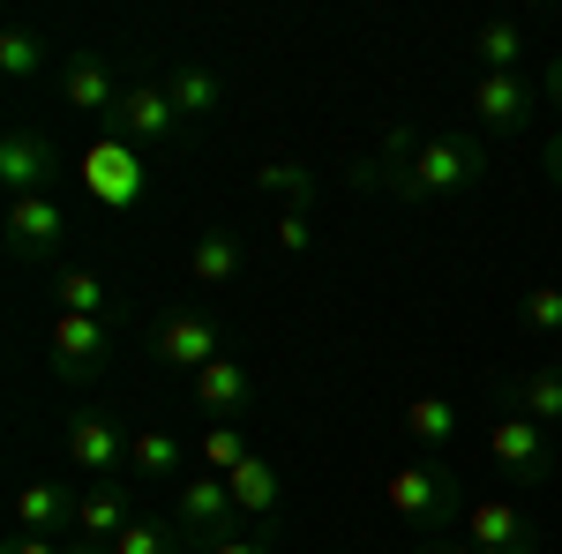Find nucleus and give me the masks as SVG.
Returning <instances> with one entry per match:
<instances>
[{
    "label": "nucleus",
    "mask_w": 562,
    "mask_h": 554,
    "mask_svg": "<svg viewBox=\"0 0 562 554\" xmlns=\"http://www.w3.org/2000/svg\"><path fill=\"white\" fill-rule=\"evenodd\" d=\"M495 405L525 412V420H540V427H562V360H525L518 375H503Z\"/></svg>",
    "instance_id": "obj_15"
},
{
    "label": "nucleus",
    "mask_w": 562,
    "mask_h": 554,
    "mask_svg": "<svg viewBox=\"0 0 562 554\" xmlns=\"http://www.w3.org/2000/svg\"><path fill=\"white\" fill-rule=\"evenodd\" d=\"M128 479L135 487H180V479H188V442H180L173 427H135Z\"/></svg>",
    "instance_id": "obj_19"
},
{
    "label": "nucleus",
    "mask_w": 562,
    "mask_h": 554,
    "mask_svg": "<svg viewBox=\"0 0 562 554\" xmlns=\"http://www.w3.org/2000/svg\"><path fill=\"white\" fill-rule=\"evenodd\" d=\"M68 233H76V225H68L60 203H53V188L8 203V256H15V262H53L60 248H68Z\"/></svg>",
    "instance_id": "obj_12"
},
{
    "label": "nucleus",
    "mask_w": 562,
    "mask_h": 554,
    "mask_svg": "<svg viewBox=\"0 0 562 554\" xmlns=\"http://www.w3.org/2000/svg\"><path fill=\"white\" fill-rule=\"evenodd\" d=\"M225 487H233V517H240L248 532H262V524L278 517V502H285V472L270 465L262 450H256V457H248V465H240V472H233Z\"/></svg>",
    "instance_id": "obj_21"
},
{
    "label": "nucleus",
    "mask_w": 562,
    "mask_h": 554,
    "mask_svg": "<svg viewBox=\"0 0 562 554\" xmlns=\"http://www.w3.org/2000/svg\"><path fill=\"white\" fill-rule=\"evenodd\" d=\"M150 352L173 368V375H203L211 360H225V330H217L211 307H166L158 323H150Z\"/></svg>",
    "instance_id": "obj_4"
},
{
    "label": "nucleus",
    "mask_w": 562,
    "mask_h": 554,
    "mask_svg": "<svg viewBox=\"0 0 562 554\" xmlns=\"http://www.w3.org/2000/svg\"><path fill=\"white\" fill-rule=\"evenodd\" d=\"M188 397H195V412H211V420H248V412H256V368L225 352L203 375H188Z\"/></svg>",
    "instance_id": "obj_14"
},
{
    "label": "nucleus",
    "mask_w": 562,
    "mask_h": 554,
    "mask_svg": "<svg viewBox=\"0 0 562 554\" xmlns=\"http://www.w3.org/2000/svg\"><path fill=\"white\" fill-rule=\"evenodd\" d=\"M540 98L555 105V121H562V60H548V83H540Z\"/></svg>",
    "instance_id": "obj_35"
},
{
    "label": "nucleus",
    "mask_w": 562,
    "mask_h": 554,
    "mask_svg": "<svg viewBox=\"0 0 562 554\" xmlns=\"http://www.w3.org/2000/svg\"><path fill=\"white\" fill-rule=\"evenodd\" d=\"M240 240H233V233H195V240H188V285H195V293H217V285H233V278H240Z\"/></svg>",
    "instance_id": "obj_24"
},
{
    "label": "nucleus",
    "mask_w": 562,
    "mask_h": 554,
    "mask_svg": "<svg viewBox=\"0 0 562 554\" xmlns=\"http://www.w3.org/2000/svg\"><path fill=\"white\" fill-rule=\"evenodd\" d=\"M8 554H68V540H31V532H15Z\"/></svg>",
    "instance_id": "obj_33"
},
{
    "label": "nucleus",
    "mask_w": 562,
    "mask_h": 554,
    "mask_svg": "<svg viewBox=\"0 0 562 554\" xmlns=\"http://www.w3.org/2000/svg\"><path fill=\"white\" fill-rule=\"evenodd\" d=\"M248 188H256V195H270L278 211H307V203L323 195V180H315L301 158H262V166L248 172Z\"/></svg>",
    "instance_id": "obj_25"
},
{
    "label": "nucleus",
    "mask_w": 562,
    "mask_h": 554,
    "mask_svg": "<svg viewBox=\"0 0 562 554\" xmlns=\"http://www.w3.org/2000/svg\"><path fill=\"white\" fill-rule=\"evenodd\" d=\"M15 532H31V540H68V532H76V495H68V479H23V495H15Z\"/></svg>",
    "instance_id": "obj_18"
},
{
    "label": "nucleus",
    "mask_w": 562,
    "mask_h": 554,
    "mask_svg": "<svg viewBox=\"0 0 562 554\" xmlns=\"http://www.w3.org/2000/svg\"><path fill=\"white\" fill-rule=\"evenodd\" d=\"M180 128H188V121H180V105H173V90H166V76L128 83V90H121V105H113V121H105V135H121V143H135V150L173 143Z\"/></svg>",
    "instance_id": "obj_9"
},
{
    "label": "nucleus",
    "mask_w": 562,
    "mask_h": 554,
    "mask_svg": "<svg viewBox=\"0 0 562 554\" xmlns=\"http://www.w3.org/2000/svg\"><path fill=\"white\" fill-rule=\"evenodd\" d=\"M45 360H53L60 383H90V375H105V360H113V330H105V315H45Z\"/></svg>",
    "instance_id": "obj_7"
},
{
    "label": "nucleus",
    "mask_w": 562,
    "mask_h": 554,
    "mask_svg": "<svg viewBox=\"0 0 562 554\" xmlns=\"http://www.w3.org/2000/svg\"><path fill=\"white\" fill-rule=\"evenodd\" d=\"M68 554H113V547H98V540H68Z\"/></svg>",
    "instance_id": "obj_36"
},
{
    "label": "nucleus",
    "mask_w": 562,
    "mask_h": 554,
    "mask_svg": "<svg viewBox=\"0 0 562 554\" xmlns=\"http://www.w3.org/2000/svg\"><path fill=\"white\" fill-rule=\"evenodd\" d=\"M60 105L68 113H83V121H113V105H121V76H113V60L105 53H60Z\"/></svg>",
    "instance_id": "obj_13"
},
{
    "label": "nucleus",
    "mask_w": 562,
    "mask_h": 554,
    "mask_svg": "<svg viewBox=\"0 0 562 554\" xmlns=\"http://www.w3.org/2000/svg\"><path fill=\"white\" fill-rule=\"evenodd\" d=\"M465 547L473 554H540V524L525 517L518 495H473L465 517H458Z\"/></svg>",
    "instance_id": "obj_6"
},
{
    "label": "nucleus",
    "mask_w": 562,
    "mask_h": 554,
    "mask_svg": "<svg viewBox=\"0 0 562 554\" xmlns=\"http://www.w3.org/2000/svg\"><path fill=\"white\" fill-rule=\"evenodd\" d=\"M397 427H405V442H420V450L442 457V450L458 442V427H465V405H458V397H442V389H420V397H405Z\"/></svg>",
    "instance_id": "obj_22"
},
{
    "label": "nucleus",
    "mask_w": 562,
    "mask_h": 554,
    "mask_svg": "<svg viewBox=\"0 0 562 554\" xmlns=\"http://www.w3.org/2000/svg\"><path fill=\"white\" fill-rule=\"evenodd\" d=\"M195 457H203V472L233 479V472L256 457V442H248V420H211L203 434H195Z\"/></svg>",
    "instance_id": "obj_28"
},
{
    "label": "nucleus",
    "mask_w": 562,
    "mask_h": 554,
    "mask_svg": "<svg viewBox=\"0 0 562 554\" xmlns=\"http://www.w3.org/2000/svg\"><path fill=\"white\" fill-rule=\"evenodd\" d=\"M128 442L135 427H121L113 412H76L68 434H60V457L83 487H98V479H128Z\"/></svg>",
    "instance_id": "obj_3"
},
{
    "label": "nucleus",
    "mask_w": 562,
    "mask_h": 554,
    "mask_svg": "<svg viewBox=\"0 0 562 554\" xmlns=\"http://www.w3.org/2000/svg\"><path fill=\"white\" fill-rule=\"evenodd\" d=\"M166 90H173V105H180V121L195 128V121H211L217 105H225V83H217L203 60H173L166 68Z\"/></svg>",
    "instance_id": "obj_26"
},
{
    "label": "nucleus",
    "mask_w": 562,
    "mask_h": 554,
    "mask_svg": "<svg viewBox=\"0 0 562 554\" xmlns=\"http://www.w3.org/2000/svg\"><path fill=\"white\" fill-rule=\"evenodd\" d=\"M45 68H60V60H53V45H45V31L8 23V31H0V76H8V83H38Z\"/></svg>",
    "instance_id": "obj_27"
},
{
    "label": "nucleus",
    "mask_w": 562,
    "mask_h": 554,
    "mask_svg": "<svg viewBox=\"0 0 562 554\" xmlns=\"http://www.w3.org/2000/svg\"><path fill=\"white\" fill-rule=\"evenodd\" d=\"M53 166H60V150H53V135L38 121H8L0 128V188H8V203L15 195H45Z\"/></svg>",
    "instance_id": "obj_11"
},
{
    "label": "nucleus",
    "mask_w": 562,
    "mask_h": 554,
    "mask_svg": "<svg viewBox=\"0 0 562 554\" xmlns=\"http://www.w3.org/2000/svg\"><path fill=\"white\" fill-rule=\"evenodd\" d=\"M540 172H548V180H555V188H562V128L548 135V150H540Z\"/></svg>",
    "instance_id": "obj_34"
},
{
    "label": "nucleus",
    "mask_w": 562,
    "mask_h": 554,
    "mask_svg": "<svg viewBox=\"0 0 562 554\" xmlns=\"http://www.w3.org/2000/svg\"><path fill=\"white\" fill-rule=\"evenodd\" d=\"M135 479H98V487H83L76 495V532L68 540H98V547H113L121 532L135 524Z\"/></svg>",
    "instance_id": "obj_16"
},
{
    "label": "nucleus",
    "mask_w": 562,
    "mask_h": 554,
    "mask_svg": "<svg viewBox=\"0 0 562 554\" xmlns=\"http://www.w3.org/2000/svg\"><path fill=\"white\" fill-rule=\"evenodd\" d=\"M45 299H53V315H105L113 307V285L90 262H53L45 270Z\"/></svg>",
    "instance_id": "obj_23"
},
{
    "label": "nucleus",
    "mask_w": 562,
    "mask_h": 554,
    "mask_svg": "<svg viewBox=\"0 0 562 554\" xmlns=\"http://www.w3.org/2000/svg\"><path fill=\"white\" fill-rule=\"evenodd\" d=\"M173 524H180V540H195V547H211L225 532H248V524L233 517V487H225L217 472H188L173 487Z\"/></svg>",
    "instance_id": "obj_10"
},
{
    "label": "nucleus",
    "mask_w": 562,
    "mask_h": 554,
    "mask_svg": "<svg viewBox=\"0 0 562 554\" xmlns=\"http://www.w3.org/2000/svg\"><path fill=\"white\" fill-rule=\"evenodd\" d=\"M518 330L525 338H562V285H532V293L518 299Z\"/></svg>",
    "instance_id": "obj_29"
},
{
    "label": "nucleus",
    "mask_w": 562,
    "mask_h": 554,
    "mask_svg": "<svg viewBox=\"0 0 562 554\" xmlns=\"http://www.w3.org/2000/svg\"><path fill=\"white\" fill-rule=\"evenodd\" d=\"M383 502H390V517H397L413 540H435V532H458L465 487H458V472L442 465V457H420V465H397L383 479Z\"/></svg>",
    "instance_id": "obj_2"
},
{
    "label": "nucleus",
    "mask_w": 562,
    "mask_h": 554,
    "mask_svg": "<svg viewBox=\"0 0 562 554\" xmlns=\"http://www.w3.org/2000/svg\"><path fill=\"white\" fill-rule=\"evenodd\" d=\"M480 172H487V143L458 128H413V135H390L383 143V180L397 203H442V195H465Z\"/></svg>",
    "instance_id": "obj_1"
},
{
    "label": "nucleus",
    "mask_w": 562,
    "mask_h": 554,
    "mask_svg": "<svg viewBox=\"0 0 562 554\" xmlns=\"http://www.w3.org/2000/svg\"><path fill=\"white\" fill-rule=\"evenodd\" d=\"M532 105H540V90L525 76H473V121L487 135H518L532 121Z\"/></svg>",
    "instance_id": "obj_17"
},
{
    "label": "nucleus",
    "mask_w": 562,
    "mask_h": 554,
    "mask_svg": "<svg viewBox=\"0 0 562 554\" xmlns=\"http://www.w3.org/2000/svg\"><path fill=\"white\" fill-rule=\"evenodd\" d=\"M525 53H532V38H525L518 15H487L465 38V60H473L480 76H525Z\"/></svg>",
    "instance_id": "obj_20"
},
{
    "label": "nucleus",
    "mask_w": 562,
    "mask_h": 554,
    "mask_svg": "<svg viewBox=\"0 0 562 554\" xmlns=\"http://www.w3.org/2000/svg\"><path fill=\"white\" fill-rule=\"evenodd\" d=\"M83 195L98 203V211L128 217L135 203H143V150H135V143H121V135L90 143V150H83Z\"/></svg>",
    "instance_id": "obj_8"
},
{
    "label": "nucleus",
    "mask_w": 562,
    "mask_h": 554,
    "mask_svg": "<svg viewBox=\"0 0 562 554\" xmlns=\"http://www.w3.org/2000/svg\"><path fill=\"white\" fill-rule=\"evenodd\" d=\"M203 554H270V540H262V532H225V540H211Z\"/></svg>",
    "instance_id": "obj_31"
},
{
    "label": "nucleus",
    "mask_w": 562,
    "mask_h": 554,
    "mask_svg": "<svg viewBox=\"0 0 562 554\" xmlns=\"http://www.w3.org/2000/svg\"><path fill=\"white\" fill-rule=\"evenodd\" d=\"M270 240H278V256H307V248H315V225H307V211H278Z\"/></svg>",
    "instance_id": "obj_30"
},
{
    "label": "nucleus",
    "mask_w": 562,
    "mask_h": 554,
    "mask_svg": "<svg viewBox=\"0 0 562 554\" xmlns=\"http://www.w3.org/2000/svg\"><path fill=\"white\" fill-rule=\"evenodd\" d=\"M487 465L495 479H525V487H540L548 472H555V442H548V427L525 420V412H503L495 405V420H487Z\"/></svg>",
    "instance_id": "obj_5"
},
{
    "label": "nucleus",
    "mask_w": 562,
    "mask_h": 554,
    "mask_svg": "<svg viewBox=\"0 0 562 554\" xmlns=\"http://www.w3.org/2000/svg\"><path fill=\"white\" fill-rule=\"evenodd\" d=\"M413 554H473L465 532H435V540H413Z\"/></svg>",
    "instance_id": "obj_32"
}]
</instances>
